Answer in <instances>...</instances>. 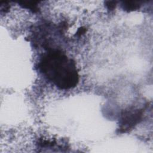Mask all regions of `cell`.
<instances>
[{
    "label": "cell",
    "instance_id": "cell-1",
    "mask_svg": "<svg viewBox=\"0 0 153 153\" xmlns=\"http://www.w3.org/2000/svg\"><path fill=\"white\" fill-rule=\"evenodd\" d=\"M38 68L48 81L60 89H71L78 83L79 75L74 61L60 50H52L44 54Z\"/></svg>",
    "mask_w": 153,
    "mask_h": 153
},
{
    "label": "cell",
    "instance_id": "cell-2",
    "mask_svg": "<svg viewBox=\"0 0 153 153\" xmlns=\"http://www.w3.org/2000/svg\"><path fill=\"white\" fill-rule=\"evenodd\" d=\"M143 109H130L125 111L121 115L119 124V133H126L139 123L142 118Z\"/></svg>",
    "mask_w": 153,
    "mask_h": 153
},
{
    "label": "cell",
    "instance_id": "cell-3",
    "mask_svg": "<svg viewBox=\"0 0 153 153\" xmlns=\"http://www.w3.org/2000/svg\"><path fill=\"white\" fill-rule=\"evenodd\" d=\"M141 1H124L122 4V8L124 10L130 12L140 8Z\"/></svg>",
    "mask_w": 153,
    "mask_h": 153
},
{
    "label": "cell",
    "instance_id": "cell-4",
    "mask_svg": "<svg viewBox=\"0 0 153 153\" xmlns=\"http://www.w3.org/2000/svg\"><path fill=\"white\" fill-rule=\"evenodd\" d=\"M38 2H35V1H21L19 2L20 5L22 6L23 8L29 9L30 10L32 11L34 13H36L38 11L39 8L38 7Z\"/></svg>",
    "mask_w": 153,
    "mask_h": 153
},
{
    "label": "cell",
    "instance_id": "cell-5",
    "mask_svg": "<svg viewBox=\"0 0 153 153\" xmlns=\"http://www.w3.org/2000/svg\"><path fill=\"white\" fill-rule=\"evenodd\" d=\"M106 6L109 10H113L116 7L115 1H107L106 2Z\"/></svg>",
    "mask_w": 153,
    "mask_h": 153
}]
</instances>
